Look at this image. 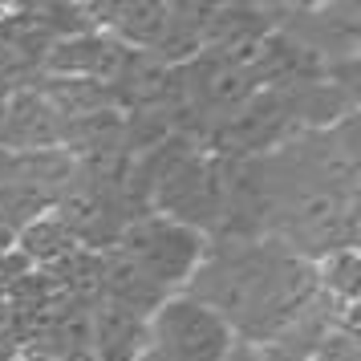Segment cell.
Here are the masks:
<instances>
[{
	"mask_svg": "<svg viewBox=\"0 0 361 361\" xmlns=\"http://www.w3.org/2000/svg\"><path fill=\"white\" fill-rule=\"evenodd\" d=\"M110 252H118L138 276L150 280L166 296L171 288H179V284H191L195 268L207 256V240H203V231L183 228L175 219L138 215V219L126 224L122 240Z\"/></svg>",
	"mask_w": 361,
	"mask_h": 361,
	"instance_id": "cell-1",
	"label": "cell"
},
{
	"mask_svg": "<svg viewBox=\"0 0 361 361\" xmlns=\"http://www.w3.org/2000/svg\"><path fill=\"white\" fill-rule=\"evenodd\" d=\"M147 345L166 361H228L231 325L195 296H166L147 317Z\"/></svg>",
	"mask_w": 361,
	"mask_h": 361,
	"instance_id": "cell-2",
	"label": "cell"
},
{
	"mask_svg": "<svg viewBox=\"0 0 361 361\" xmlns=\"http://www.w3.org/2000/svg\"><path fill=\"white\" fill-rule=\"evenodd\" d=\"M66 122L37 90H20L4 98V122H0V147L37 154V150H61Z\"/></svg>",
	"mask_w": 361,
	"mask_h": 361,
	"instance_id": "cell-3",
	"label": "cell"
},
{
	"mask_svg": "<svg viewBox=\"0 0 361 361\" xmlns=\"http://www.w3.org/2000/svg\"><path fill=\"white\" fill-rule=\"evenodd\" d=\"M126 45L106 41V37H90V33H73L69 41L49 49V69L69 73L78 82H114V73L126 61Z\"/></svg>",
	"mask_w": 361,
	"mask_h": 361,
	"instance_id": "cell-4",
	"label": "cell"
},
{
	"mask_svg": "<svg viewBox=\"0 0 361 361\" xmlns=\"http://www.w3.org/2000/svg\"><path fill=\"white\" fill-rule=\"evenodd\" d=\"M90 341H94L98 361H134L147 349V317H134V312L102 300L90 321Z\"/></svg>",
	"mask_w": 361,
	"mask_h": 361,
	"instance_id": "cell-5",
	"label": "cell"
},
{
	"mask_svg": "<svg viewBox=\"0 0 361 361\" xmlns=\"http://www.w3.org/2000/svg\"><path fill=\"white\" fill-rule=\"evenodd\" d=\"M17 252L25 264H41V268H61V264L73 256V252H82L78 247V240L66 231V224L57 219V215H41V219H33L29 228L17 231Z\"/></svg>",
	"mask_w": 361,
	"mask_h": 361,
	"instance_id": "cell-6",
	"label": "cell"
}]
</instances>
